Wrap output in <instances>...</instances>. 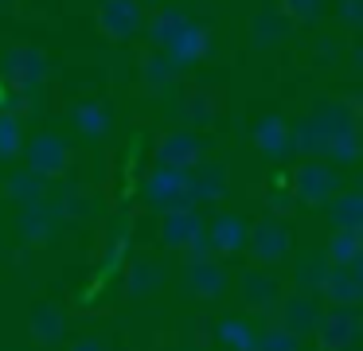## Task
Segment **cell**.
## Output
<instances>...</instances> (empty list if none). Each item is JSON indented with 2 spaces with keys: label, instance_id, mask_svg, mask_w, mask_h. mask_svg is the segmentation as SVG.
Returning a JSON list of instances; mask_svg holds the SVG:
<instances>
[{
  "label": "cell",
  "instance_id": "5bb4252c",
  "mask_svg": "<svg viewBox=\"0 0 363 351\" xmlns=\"http://www.w3.org/2000/svg\"><path fill=\"white\" fill-rule=\"evenodd\" d=\"M355 215H359V203L355 199H344L336 207V223H344V226H355Z\"/></svg>",
  "mask_w": 363,
  "mask_h": 351
},
{
  "label": "cell",
  "instance_id": "9a60e30c",
  "mask_svg": "<svg viewBox=\"0 0 363 351\" xmlns=\"http://www.w3.org/2000/svg\"><path fill=\"white\" fill-rule=\"evenodd\" d=\"M74 351H106V347H102V343H98V340H86V343H79V347H74Z\"/></svg>",
  "mask_w": 363,
  "mask_h": 351
},
{
  "label": "cell",
  "instance_id": "8992f818",
  "mask_svg": "<svg viewBox=\"0 0 363 351\" xmlns=\"http://www.w3.org/2000/svg\"><path fill=\"white\" fill-rule=\"evenodd\" d=\"M35 335L40 340H59L63 335V316L55 308H35Z\"/></svg>",
  "mask_w": 363,
  "mask_h": 351
},
{
  "label": "cell",
  "instance_id": "7a4b0ae2",
  "mask_svg": "<svg viewBox=\"0 0 363 351\" xmlns=\"http://www.w3.org/2000/svg\"><path fill=\"white\" fill-rule=\"evenodd\" d=\"M352 335H355L352 312H332V316L324 320V343H328V347H344V343H352Z\"/></svg>",
  "mask_w": 363,
  "mask_h": 351
},
{
  "label": "cell",
  "instance_id": "8fae6325",
  "mask_svg": "<svg viewBox=\"0 0 363 351\" xmlns=\"http://www.w3.org/2000/svg\"><path fill=\"white\" fill-rule=\"evenodd\" d=\"M246 296H250L254 304H258V301H274V277L250 273V277H246Z\"/></svg>",
  "mask_w": 363,
  "mask_h": 351
},
{
  "label": "cell",
  "instance_id": "52a82bcc",
  "mask_svg": "<svg viewBox=\"0 0 363 351\" xmlns=\"http://www.w3.org/2000/svg\"><path fill=\"white\" fill-rule=\"evenodd\" d=\"M215 246H219V250H238V246H242V226H238L230 215L215 223Z\"/></svg>",
  "mask_w": 363,
  "mask_h": 351
},
{
  "label": "cell",
  "instance_id": "4fadbf2b",
  "mask_svg": "<svg viewBox=\"0 0 363 351\" xmlns=\"http://www.w3.org/2000/svg\"><path fill=\"white\" fill-rule=\"evenodd\" d=\"M262 351H297V343H293L289 332H269L262 340Z\"/></svg>",
  "mask_w": 363,
  "mask_h": 351
},
{
  "label": "cell",
  "instance_id": "5b68a950",
  "mask_svg": "<svg viewBox=\"0 0 363 351\" xmlns=\"http://www.w3.org/2000/svg\"><path fill=\"white\" fill-rule=\"evenodd\" d=\"M196 230H199V218L188 215V211H180V215H172L164 223V238L176 242V246H180V242H188V238H196Z\"/></svg>",
  "mask_w": 363,
  "mask_h": 351
},
{
  "label": "cell",
  "instance_id": "7c38bea8",
  "mask_svg": "<svg viewBox=\"0 0 363 351\" xmlns=\"http://www.w3.org/2000/svg\"><path fill=\"white\" fill-rule=\"evenodd\" d=\"M219 335L230 343V347H242V351H246V347H254V343H250V332H246L242 324H235V320H227V324L219 328Z\"/></svg>",
  "mask_w": 363,
  "mask_h": 351
},
{
  "label": "cell",
  "instance_id": "3957f363",
  "mask_svg": "<svg viewBox=\"0 0 363 351\" xmlns=\"http://www.w3.org/2000/svg\"><path fill=\"white\" fill-rule=\"evenodd\" d=\"M285 324H289V332H313V328L320 324L316 304L313 301H289L285 304Z\"/></svg>",
  "mask_w": 363,
  "mask_h": 351
},
{
  "label": "cell",
  "instance_id": "277c9868",
  "mask_svg": "<svg viewBox=\"0 0 363 351\" xmlns=\"http://www.w3.org/2000/svg\"><path fill=\"white\" fill-rule=\"evenodd\" d=\"M223 269L219 265H203L199 262L196 269H191V289H196V293H203V296H219L223 293Z\"/></svg>",
  "mask_w": 363,
  "mask_h": 351
},
{
  "label": "cell",
  "instance_id": "9c48e42d",
  "mask_svg": "<svg viewBox=\"0 0 363 351\" xmlns=\"http://www.w3.org/2000/svg\"><path fill=\"white\" fill-rule=\"evenodd\" d=\"M355 254H359V238H355V230H344V234L332 238V262L347 265V262H355Z\"/></svg>",
  "mask_w": 363,
  "mask_h": 351
},
{
  "label": "cell",
  "instance_id": "6da1fadb",
  "mask_svg": "<svg viewBox=\"0 0 363 351\" xmlns=\"http://www.w3.org/2000/svg\"><path fill=\"white\" fill-rule=\"evenodd\" d=\"M285 246H289V238H285V230L277 223H262L254 230V257L258 262H277L285 254Z\"/></svg>",
  "mask_w": 363,
  "mask_h": 351
},
{
  "label": "cell",
  "instance_id": "30bf717a",
  "mask_svg": "<svg viewBox=\"0 0 363 351\" xmlns=\"http://www.w3.org/2000/svg\"><path fill=\"white\" fill-rule=\"evenodd\" d=\"M157 281H160L157 265H133V273H129V293H149V289H157Z\"/></svg>",
  "mask_w": 363,
  "mask_h": 351
},
{
  "label": "cell",
  "instance_id": "ba28073f",
  "mask_svg": "<svg viewBox=\"0 0 363 351\" xmlns=\"http://www.w3.org/2000/svg\"><path fill=\"white\" fill-rule=\"evenodd\" d=\"M328 296L340 304H355V296H359V285L352 281V273H336V277H328Z\"/></svg>",
  "mask_w": 363,
  "mask_h": 351
}]
</instances>
